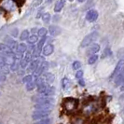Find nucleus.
Masks as SVG:
<instances>
[{"label": "nucleus", "instance_id": "2f4dec72", "mask_svg": "<svg viewBox=\"0 0 124 124\" xmlns=\"http://www.w3.org/2000/svg\"><path fill=\"white\" fill-rule=\"evenodd\" d=\"M27 63H28V62H27V61H26L25 59H23V60H21V62H20V65H21V67L24 68V67H26Z\"/></svg>", "mask_w": 124, "mask_h": 124}, {"label": "nucleus", "instance_id": "5701e85b", "mask_svg": "<svg viewBox=\"0 0 124 124\" xmlns=\"http://www.w3.org/2000/svg\"><path fill=\"white\" fill-rule=\"evenodd\" d=\"M21 40L22 41H23V40H26V39H28L29 38V31H27V30H24V31L22 33V35H21Z\"/></svg>", "mask_w": 124, "mask_h": 124}, {"label": "nucleus", "instance_id": "4c0bfd02", "mask_svg": "<svg viewBox=\"0 0 124 124\" xmlns=\"http://www.w3.org/2000/svg\"><path fill=\"white\" fill-rule=\"evenodd\" d=\"M78 2H80V3H82V2H84L85 0H78Z\"/></svg>", "mask_w": 124, "mask_h": 124}, {"label": "nucleus", "instance_id": "6ab92c4d", "mask_svg": "<svg viewBox=\"0 0 124 124\" xmlns=\"http://www.w3.org/2000/svg\"><path fill=\"white\" fill-rule=\"evenodd\" d=\"M26 50H27V47H26V45H25V44H23V43L19 44L17 52H19V53H22V54H23L24 52H26Z\"/></svg>", "mask_w": 124, "mask_h": 124}, {"label": "nucleus", "instance_id": "9b49d317", "mask_svg": "<svg viewBox=\"0 0 124 124\" xmlns=\"http://www.w3.org/2000/svg\"><path fill=\"white\" fill-rule=\"evenodd\" d=\"M65 2H66V0H59L58 2H56L55 7H54V11L55 12H60L65 5Z\"/></svg>", "mask_w": 124, "mask_h": 124}, {"label": "nucleus", "instance_id": "0eeeda50", "mask_svg": "<svg viewBox=\"0 0 124 124\" xmlns=\"http://www.w3.org/2000/svg\"><path fill=\"white\" fill-rule=\"evenodd\" d=\"M64 106H65V108L68 109V110H73L75 109L77 106H78V100H74V99H66L64 100Z\"/></svg>", "mask_w": 124, "mask_h": 124}, {"label": "nucleus", "instance_id": "423d86ee", "mask_svg": "<svg viewBox=\"0 0 124 124\" xmlns=\"http://www.w3.org/2000/svg\"><path fill=\"white\" fill-rule=\"evenodd\" d=\"M97 18H98V12L95 9H91L86 14V19H87L88 22H90V23L95 22L97 20Z\"/></svg>", "mask_w": 124, "mask_h": 124}, {"label": "nucleus", "instance_id": "f03ea898", "mask_svg": "<svg viewBox=\"0 0 124 124\" xmlns=\"http://www.w3.org/2000/svg\"><path fill=\"white\" fill-rule=\"evenodd\" d=\"M1 62H3L7 65H12L16 62V55L14 53L5 54V55L1 54Z\"/></svg>", "mask_w": 124, "mask_h": 124}, {"label": "nucleus", "instance_id": "4be33fe9", "mask_svg": "<svg viewBox=\"0 0 124 124\" xmlns=\"http://www.w3.org/2000/svg\"><path fill=\"white\" fill-rule=\"evenodd\" d=\"M36 86H37L36 81H31V82H29V83L26 84V90H27V91H32V90L35 89Z\"/></svg>", "mask_w": 124, "mask_h": 124}, {"label": "nucleus", "instance_id": "dca6fc26", "mask_svg": "<svg viewBox=\"0 0 124 124\" xmlns=\"http://www.w3.org/2000/svg\"><path fill=\"white\" fill-rule=\"evenodd\" d=\"M8 46L13 50V51H15V50H18V43L15 41V40H8Z\"/></svg>", "mask_w": 124, "mask_h": 124}, {"label": "nucleus", "instance_id": "6e6552de", "mask_svg": "<svg viewBox=\"0 0 124 124\" xmlns=\"http://www.w3.org/2000/svg\"><path fill=\"white\" fill-rule=\"evenodd\" d=\"M124 67V60H120L119 62H118V64H117V66H116V68L114 69V72H113V74L111 75V78H115L116 77H117V75L121 71V69Z\"/></svg>", "mask_w": 124, "mask_h": 124}, {"label": "nucleus", "instance_id": "1a4fd4ad", "mask_svg": "<svg viewBox=\"0 0 124 124\" xmlns=\"http://www.w3.org/2000/svg\"><path fill=\"white\" fill-rule=\"evenodd\" d=\"M124 82V67L121 69V71L117 75V77L115 78V84L118 86L120 84H122Z\"/></svg>", "mask_w": 124, "mask_h": 124}, {"label": "nucleus", "instance_id": "a878e982", "mask_svg": "<svg viewBox=\"0 0 124 124\" xmlns=\"http://www.w3.org/2000/svg\"><path fill=\"white\" fill-rule=\"evenodd\" d=\"M45 40H46V37H43L40 40H39V42H38V44H37V49L39 50H43L42 49V46H43V44L45 43Z\"/></svg>", "mask_w": 124, "mask_h": 124}, {"label": "nucleus", "instance_id": "7c9ffc66", "mask_svg": "<svg viewBox=\"0 0 124 124\" xmlns=\"http://www.w3.org/2000/svg\"><path fill=\"white\" fill-rule=\"evenodd\" d=\"M82 77H83V71L82 70H78L77 72V74H76V78H78V79H80V78H82Z\"/></svg>", "mask_w": 124, "mask_h": 124}, {"label": "nucleus", "instance_id": "f8f14e48", "mask_svg": "<svg viewBox=\"0 0 124 124\" xmlns=\"http://www.w3.org/2000/svg\"><path fill=\"white\" fill-rule=\"evenodd\" d=\"M37 87V92H38V93L44 94V93H46V91L48 90V88L50 87V85H49V83L45 82V83H42V84L38 85Z\"/></svg>", "mask_w": 124, "mask_h": 124}, {"label": "nucleus", "instance_id": "f257e3e1", "mask_svg": "<svg viewBox=\"0 0 124 124\" xmlns=\"http://www.w3.org/2000/svg\"><path fill=\"white\" fill-rule=\"evenodd\" d=\"M97 38H98V33H96V32L91 33L90 35H88V36H86V37L83 38V40L81 42V47L82 48L87 47L90 44L93 43V41H95Z\"/></svg>", "mask_w": 124, "mask_h": 124}, {"label": "nucleus", "instance_id": "cd10ccee", "mask_svg": "<svg viewBox=\"0 0 124 124\" xmlns=\"http://www.w3.org/2000/svg\"><path fill=\"white\" fill-rule=\"evenodd\" d=\"M50 118H43V119H41V120H39V121H37L36 122L35 124H50Z\"/></svg>", "mask_w": 124, "mask_h": 124}, {"label": "nucleus", "instance_id": "ddd939ff", "mask_svg": "<svg viewBox=\"0 0 124 124\" xmlns=\"http://www.w3.org/2000/svg\"><path fill=\"white\" fill-rule=\"evenodd\" d=\"M61 28L60 27H58V26H54V25H52V26H50V33L51 36H53V37H56V36H59L60 34H61Z\"/></svg>", "mask_w": 124, "mask_h": 124}, {"label": "nucleus", "instance_id": "72a5a7b5", "mask_svg": "<svg viewBox=\"0 0 124 124\" xmlns=\"http://www.w3.org/2000/svg\"><path fill=\"white\" fill-rule=\"evenodd\" d=\"M18 65H19L18 63L15 62L12 65H11V70H17V68H18Z\"/></svg>", "mask_w": 124, "mask_h": 124}, {"label": "nucleus", "instance_id": "f3484780", "mask_svg": "<svg viewBox=\"0 0 124 124\" xmlns=\"http://www.w3.org/2000/svg\"><path fill=\"white\" fill-rule=\"evenodd\" d=\"M62 85L63 90H68L69 87L71 86V82H70V80H69L67 78H63L62 80Z\"/></svg>", "mask_w": 124, "mask_h": 124}, {"label": "nucleus", "instance_id": "7ed1b4c3", "mask_svg": "<svg viewBox=\"0 0 124 124\" xmlns=\"http://www.w3.org/2000/svg\"><path fill=\"white\" fill-rule=\"evenodd\" d=\"M50 111H43V110H36L33 113L32 118L33 119H43V118H47L48 116L50 115Z\"/></svg>", "mask_w": 124, "mask_h": 124}, {"label": "nucleus", "instance_id": "b1692460", "mask_svg": "<svg viewBox=\"0 0 124 124\" xmlns=\"http://www.w3.org/2000/svg\"><path fill=\"white\" fill-rule=\"evenodd\" d=\"M37 41H38V38H37V36H35V35H33V36H31V37H29V38H28V43L31 44V45L37 43Z\"/></svg>", "mask_w": 124, "mask_h": 124}, {"label": "nucleus", "instance_id": "bb28decb", "mask_svg": "<svg viewBox=\"0 0 124 124\" xmlns=\"http://www.w3.org/2000/svg\"><path fill=\"white\" fill-rule=\"evenodd\" d=\"M31 81H33V77H32L31 75H29V76H26V77H24L23 78V83H29V82H31Z\"/></svg>", "mask_w": 124, "mask_h": 124}, {"label": "nucleus", "instance_id": "e433bc0d", "mask_svg": "<svg viewBox=\"0 0 124 124\" xmlns=\"http://www.w3.org/2000/svg\"><path fill=\"white\" fill-rule=\"evenodd\" d=\"M120 90H121V91H123V92H124V82L122 83V86H121V88H120Z\"/></svg>", "mask_w": 124, "mask_h": 124}, {"label": "nucleus", "instance_id": "58836bf2", "mask_svg": "<svg viewBox=\"0 0 124 124\" xmlns=\"http://www.w3.org/2000/svg\"><path fill=\"white\" fill-rule=\"evenodd\" d=\"M50 0H47V3H50Z\"/></svg>", "mask_w": 124, "mask_h": 124}, {"label": "nucleus", "instance_id": "aec40b11", "mask_svg": "<svg viewBox=\"0 0 124 124\" xmlns=\"http://www.w3.org/2000/svg\"><path fill=\"white\" fill-rule=\"evenodd\" d=\"M54 93H55V89H54V87H50V86L43 95H46V96H51V95H53Z\"/></svg>", "mask_w": 124, "mask_h": 124}, {"label": "nucleus", "instance_id": "c85d7f7f", "mask_svg": "<svg viewBox=\"0 0 124 124\" xmlns=\"http://www.w3.org/2000/svg\"><path fill=\"white\" fill-rule=\"evenodd\" d=\"M47 29L46 28H41V29H39L38 30V35L40 36V37H46V35H47Z\"/></svg>", "mask_w": 124, "mask_h": 124}, {"label": "nucleus", "instance_id": "393cba45", "mask_svg": "<svg viewBox=\"0 0 124 124\" xmlns=\"http://www.w3.org/2000/svg\"><path fill=\"white\" fill-rule=\"evenodd\" d=\"M42 19H43V22L45 23H48L50 20V13H44L43 16H42Z\"/></svg>", "mask_w": 124, "mask_h": 124}, {"label": "nucleus", "instance_id": "f704fd0d", "mask_svg": "<svg viewBox=\"0 0 124 124\" xmlns=\"http://www.w3.org/2000/svg\"><path fill=\"white\" fill-rule=\"evenodd\" d=\"M10 35H11V36H13V37H17V29L12 30V31L10 32Z\"/></svg>", "mask_w": 124, "mask_h": 124}, {"label": "nucleus", "instance_id": "a211bd4d", "mask_svg": "<svg viewBox=\"0 0 124 124\" xmlns=\"http://www.w3.org/2000/svg\"><path fill=\"white\" fill-rule=\"evenodd\" d=\"M100 50V46L98 44H93V46L91 47V49L89 50L90 53H93V54H96V52H98Z\"/></svg>", "mask_w": 124, "mask_h": 124}, {"label": "nucleus", "instance_id": "412c9836", "mask_svg": "<svg viewBox=\"0 0 124 124\" xmlns=\"http://www.w3.org/2000/svg\"><path fill=\"white\" fill-rule=\"evenodd\" d=\"M97 60H98V55L97 54H93L91 57H89L88 62H89V64H93L94 62H96Z\"/></svg>", "mask_w": 124, "mask_h": 124}, {"label": "nucleus", "instance_id": "20e7f679", "mask_svg": "<svg viewBox=\"0 0 124 124\" xmlns=\"http://www.w3.org/2000/svg\"><path fill=\"white\" fill-rule=\"evenodd\" d=\"M49 68V62H43L41 64H39V66L37 67V69L34 72L35 77H39L41 74H43L44 72H46Z\"/></svg>", "mask_w": 124, "mask_h": 124}, {"label": "nucleus", "instance_id": "c9c22d12", "mask_svg": "<svg viewBox=\"0 0 124 124\" xmlns=\"http://www.w3.org/2000/svg\"><path fill=\"white\" fill-rule=\"evenodd\" d=\"M79 84H80L81 86H85V82H84V80H83L82 78L79 79Z\"/></svg>", "mask_w": 124, "mask_h": 124}, {"label": "nucleus", "instance_id": "473e14b6", "mask_svg": "<svg viewBox=\"0 0 124 124\" xmlns=\"http://www.w3.org/2000/svg\"><path fill=\"white\" fill-rule=\"evenodd\" d=\"M24 1L25 0H14V2L16 3V5L19 7H22L23 4H24Z\"/></svg>", "mask_w": 124, "mask_h": 124}, {"label": "nucleus", "instance_id": "2eb2a0df", "mask_svg": "<svg viewBox=\"0 0 124 124\" xmlns=\"http://www.w3.org/2000/svg\"><path fill=\"white\" fill-rule=\"evenodd\" d=\"M44 79H45V81L47 83L50 84V83H52L54 81L55 77H54V75L51 74V73H46V74L44 75Z\"/></svg>", "mask_w": 124, "mask_h": 124}, {"label": "nucleus", "instance_id": "c756f323", "mask_svg": "<svg viewBox=\"0 0 124 124\" xmlns=\"http://www.w3.org/2000/svg\"><path fill=\"white\" fill-rule=\"evenodd\" d=\"M81 67V62H78V61H76V62H73V69L75 70H78V68Z\"/></svg>", "mask_w": 124, "mask_h": 124}, {"label": "nucleus", "instance_id": "39448f33", "mask_svg": "<svg viewBox=\"0 0 124 124\" xmlns=\"http://www.w3.org/2000/svg\"><path fill=\"white\" fill-rule=\"evenodd\" d=\"M52 105L50 103H37L35 106L36 110H43V111H50L52 108Z\"/></svg>", "mask_w": 124, "mask_h": 124}, {"label": "nucleus", "instance_id": "9d476101", "mask_svg": "<svg viewBox=\"0 0 124 124\" xmlns=\"http://www.w3.org/2000/svg\"><path fill=\"white\" fill-rule=\"evenodd\" d=\"M53 51H54V47H53V45L48 44V45H46L43 48L42 53H43V55H45V56H49V55H50L51 53H53Z\"/></svg>", "mask_w": 124, "mask_h": 124}, {"label": "nucleus", "instance_id": "4468645a", "mask_svg": "<svg viewBox=\"0 0 124 124\" xmlns=\"http://www.w3.org/2000/svg\"><path fill=\"white\" fill-rule=\"evenodd\" d=\"M39 66V61L38 60H34L33 62H30L29 64V67H28V70L31 71V72H35L36 70L37 69V67Z\"/></svg>", "mask_w": 124, "mask_h": 124}]
</instances>
